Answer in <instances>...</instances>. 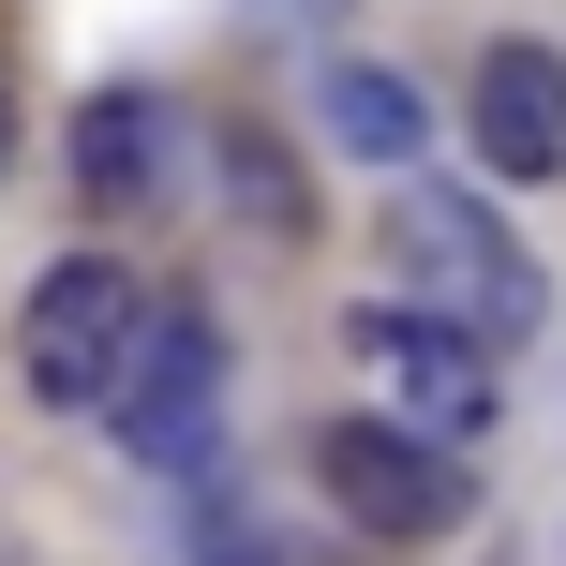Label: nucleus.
Listing matches in <instances>:
<instances>
[{
  "mask_svg": "<svg viewBox=\"0 0 566 566\" xmlns=\"http://www.w3.org/2000/svg\"><path fill=\"white\" fill-rule=\"evenodd\" d=\"M224 195H239L254 239H313V195H298V165H283L269 119H224Z\"/></svg>",
  "mask_w": 566,
  "mask_h": 566,
  "instance_id": "nucleus-7",
  "label": "nucleus"
},
{
  "mask_svg": "<svg viewBox=\"0 0 566 566\" xmlns=\"http://www.w3.org/2000/svg\"><path fill=\"white\" fill-rule=\"evenodd\" d=\"M328 135L358 149V165H402V149H418V90L373 75V60H343V75H328Z\"/></svg>",
  "mask_w": 566,
  "mask_h": 566,
  "instance_id": "nucleus-8",
  "label": "nucleus"
},
{
  "mask_svg": "<svg viewBox=\"0 0 566 566\" xmlns=\"http://www.w3.org/2000/svg\"><path fill=\"white\" fill-rule=\"evenodd\" d=\"M388 254H402V283H418V313H448V328H478L492 358H507L522 328H537V254H522L492 209H462V195H402L388 209Z\"/></svg>",
  "mask_w": 566,
  "mask_h": 566,
  "instance_id": "nucleus-1",
  "label": "nucleus"
},
{
  "mask_svg": "<svg viewBox=\"0 0 566 566\" xmlns=\"http://www.w3.org/2000/svg\"><path fill=\"white\" fill-rule=\"evenodd\" d=\"M209 402H224V328L195 298H165L135 328V358H119V388H105V432L135 462H165V478H195L209 462Z\"/></svg>",
  "mask_w": 566,
  "mask_h": 566,
  "instance_id": "nucleus-3",
  "label": "nucleus"
},
{
  "mask_svg": "<svg viewBox=\"0 0 566 566\" xmlns=\"http://www.w3.org/2000/svg\"><path fill=\"white\" fill-rule=\"evenodd\" d=\"M75 179L105 209H149V105H135V90H105V105L75 119Z\"/></svg>",
  "mask_w": 566,
  "mask_h": 566,
  "instance_id": "nucleus-9",
  "label": "nucleus"
},
{
  "mask_svg": "<svg viewBox=\"0 0 566 566\" xmlns=\"http://www.w3.org/2000/svg\"><path fill=\"white\" fill-rule=\"evenodd\" d=\"M135 328H149V298H135V269H119V254L45 269V283H30V313H15V373H30V402H105L119 358H135Z\"/></svg>",
  "mask_w": 566,
  "mask_h": 566,
  "instance_id": "nucleus-4",
  "label": "nucleus"
},
{
  "mask_svg": "<svg viewBox=\"0 0 566 566\" xmlns=\"http://www.w3.org/2000/svg\"><path fill=\"white\" fill-rule=\"evenodd\" d=\"M343 343H358V358L388 373V402H402L418 432H448V448L492 418V343H478V328H448V313H418V298H402V313H358Z\"/></svg>",
  "mask_w": 566,
  "mask_h": 566,
  "instance_id": "nucleus-5",
  "label": "nucleus"
},
{
  "mask_svg": "<svg viewBox=\"0 0 566 566\" xmlns=\"http://www.w3.org/2000/svg\"><path fill=\"white\" fill-rule=\"evenodd\" d=\"M313 478H328V507L358 522V537H448L462 507H478V478H462V448L448 432H418V418H328L313 432Z\"/></svg>",
  "mask_w": 566,
  "mask_h": 566,
  "instance_id": "nucleus-2",
  "label": "nucleus"
},
{
  "mask_svg": "<svg viewBox=\"0 0 566 566\" xmlns=\"http://www.w3.org/2000/svg\"><path fill=\"white\" fill-rule=\"evenodd\" d=\"M462 119H478V165L566 179V60H552V45H492L478 90H462Z\"/></svg>",
  "mask_w": 566,
  "mask_h": 566,
  "instance_id": "nucleus-6",
  "label": "nucleus"
},
{
  "mask_svg": "<svg viewBox=\"0 0 566 566\" xmlns=\"http://www.w3.org/2000/svg\"><path fill=\"white\" fill-rule=\"evenodd\" d=\"M0 165H15V105H0Z\"/></svg>",
  "mask_w": 566,
  "mask_h": 566,
  "instance_id": "nucleus-10",
  "label": "nucleus"
}]
</instances>
